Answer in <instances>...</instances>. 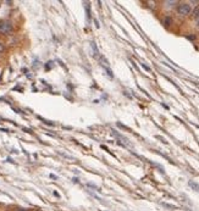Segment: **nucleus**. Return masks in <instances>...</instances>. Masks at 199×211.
Wrapping results in <instances>:
<instances>
[{
    "instance_id": "nucleus-1",
    "label": "nucleus",
    "mask_w": 199,
    "mask_h": 211,
    "mask_svg": "<svg viewBox=\"0 0 199 211\" xmlns=\"http://www.w3.org/2000/svg\"><path fill=\"white\" fill-rule=\"evenodd\" d=\"M12 32V25L7 21H0V33L10 34Z\"/></svg>"
},
{
    "instance_id": "nucleus-2",
    "label": "nucleus",
    "mask_w": 199,
    "mask_h": 211,
    "mask_svg": "<svg viewBox=\"0 0 199 211\" xmlns=\"http://www.w3.org/2000/svg\"><path fill=\"white\" fill-rule=\"evenodd\" d=\"M177 12L180 15H182V16H187V15L190 14V6L188 4H186V3H182V4H180L177 6Z\"/></svg>"
},
{
    "instance_id": "nucleus-3",
    "label": "nucleus",
    "mask_w": 199,
    "mask_h": 211,
    "mask_svg": "<svg viewBox=\"0 0 199 211\" xmlns=\"http://www.w3.org/2000/svg\"><path fill=\"white\" fill-rule=\"evenodd\" d=\"M84 7H86V11H87V17H88V20H89V19H90V7H89V4L86 3V4H84Z\"/></svg>"
},
{
    "instance_id": "nucleus-4",
    "label": "nucleus",
    "mask_w": 199,
    "mask_h": 211,
    "mask_svg": "<svg viewBox=\"0 0 199 211\" xmlns=\"http://www.w3.org/2000/svg\"><path fill=\"white\" fill-rule=\"evenodd\" d=\"M189 185L192 187V188L197 189V192H199V185H198L197 183H194V182H192V181H190V182H189Z\"/></svg>"
},
{
    "instance_id": "nucleus-5",
    "label": "nucleus",
    "mask_w": 199,
    "mask_h": 211,
    "mask_svg": "<svg viewBox=\"0 0 199 211\" xmlns=\"http://www.w3.org/2000/svg\"><path fill=\"white\" fill-rule=\"evenodd\" d=\"M193 17H194L195 20L199 17V7H197V9H194V11H193Z\"/></svg>"
},
{
    "instance_id": "nucleus-6",
    "label": "nucleus",
    "mask_w": 199,
    "mask_h": 211,
    "mask_svg": "<svg viewBox=\"0 0 199 211\" xmlns=\"http://www.w3.org/2000/svg\"><path fill=\"white\" fill-rule=\"evenodd\" d=\"M170 23H171V19H170V17H166V19H165V25L169 26Z\"/></svg>"
},
{
    "instance_id": "nucleus-7",
    "label": "nucleus",
    "mask_w": 199,
    "mask_h": 211,
    "mask_svg": "<svg viewBox=\"0 0 199 211\" xmlns=\"http://www.w3.org/2000/svg\"><path fill=\"white\" fill-rule=\"evenodd\" d=\"M197 21H198V25H199V17H198V19H197Z\"/></svg>"
},
{
    "instance_id": "nucleus-8",
    "label": "nucleus",
    "mask_w": 199,
    "mask_h": 211,
    "mask_svg": "<svg viewBox=\"0 0 199 211\" xmlns=\"http://www.w3.org/2000/svg\"><path fill=\"white\" fill-rule=\"evenodd\" d=\"M20 211H27V210H20Z\"/></svg>"
}]
</instances>
